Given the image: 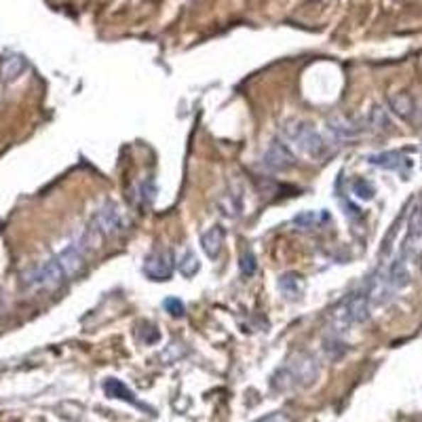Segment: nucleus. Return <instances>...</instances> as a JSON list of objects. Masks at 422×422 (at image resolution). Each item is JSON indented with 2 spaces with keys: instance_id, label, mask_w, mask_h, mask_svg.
<instances>
[{
  "instance_id": "22",
  "label": "nucleus",
  "mask_w": 422,
  "mask_h": 422,
  "mask_svg": "<svg viewBox=\"0 0 422 422\" xmlns=\"http://www.w3.org/2000/svg\"><path fill=\"white\" fill-rule=\"evenodd\" d=\"M352 193H355V197H359L363 201H369L374 197V186L369 182H365V180H357L352 184Z\"/></svg>"
},
{
  "instance_id": "11",
  "label": "nucleus",
  "mask_w": 422,
  "mask_h": 422,
  "mask_svg": "<svg viewBox=\"0 0 422 422\" xmlns=\"http://www.w3.org/2000/svg\"><path fill=\"white\" fill-rule=\"evenodd\" d=\"M243 207H245V193H243V186L241 184H232L217 199V210H220V213L226 215V217H230V220L239 217L243 213Z\"/></svg>"
},
{
  "instance_id": "10",
  "label": "nucleus",
  "mask_w": 422,
  "mask_h": 422,
  "mask_svg": "<svg viewBox=\"0 0 422 422\" xmlns=\"http://www.w3.org/2000/svg\"><path fill=\"white\" fill-rule=\"evenodd\" d=\"M87 251L82 249V245L78 241H72L70 245H66L60 254H58V260L66 273L68 279H74L82 269H85V260H87Z\"/></svg>"
},
{
  "instance_id": "5",
  "label": "nucleus",
  "mask_w": 422,
  "mask_h": 422,
  "mask_svg": "<svg viewBox=\"0 0 422 422\" xmlns=\"http://www.w3.org/2000/svg\"><path fill=\"white\" fill-rule=\"evenodd\" d=\"M104 239H112L125 232V228L129 226L127 215L121 211L117 203H106L99 210L93 213L91 222H89Z\"/></svg>"
},
{
  "instance_id": "23",
  "label": "nucleus",
  "mask_w": 422,
  "mask_h": 422,
  "mask_svg": "<svg viewBox=\"0 0 422 422\" xmlns=\"http://www.w3.org/2000/svg\"><path fill=\"white\" fill-rule=\"evenodd\" d=\"M163 306H165V310L171 317H184V313H186V306H184V302L180 298H167L163 302Z\"/></svg>"
},
{
  "instance_id": "17",
  "label": "nucleus",
  "mask_w": 422,
  "mask_h": 422,
  "mask_svg": "<svg viewBox=\"0 0 422 422\" xmlns=\"http://www.w3.org/2000/svg\"><path fill=\"white\" fill-rule=\"evenodd\" d=\"M28 68V62L21 58V55H9L4 62H2V78L6 80V82H13V80H17L23 72Z\"/></svg>"
},
{
  "instance_id": "19",
  "label": "nucleus",
  "mask_w": 422,
  "mask_h": 422,
  "mask_svg": "<svg viewBox=\"0 0 422 422\" xmlns=\"http://www.w3.org/2000/svg\"><path fill=\"white\" fill-rule=\"evenodd\" d=\"M199 269H201V262H199V258H197V254L195 251H190V249H186L184 254H182V258H180V262H178V271L184 275V277H195L197 273H199Z\"/></svg>"
},
{
  "instance_id": "3",
  "label": "nucleus",
  "mask_w": 422,
  "mask_h": 422,
  "mask_svg": "<svg viewBox=\"0 0 422 422\" xmlns=\"http://www.w3.org/2000/svg\"><path fill=\"white\" fill-rule=\"evenodd\" d=\"M283 134L289 141H293L306 156L310 158H323L330 154V144L325 138L308 123L304 121H291L283 127Z\"/></svg>"
},
{
  "instance_id": "7",
  "label": "nucleus",
  "mask_w": 422,
  "mask_h": 422,
  "mask_svg": "<svg viewBox=\"0 0 422 422\" xmlns=\"http://www.w3.org/2000/svg\"><path fill=\"white\" fill-rule=\"evenodd\" d=\"M422 249V205L414 207L408 220V232L406 239L401 243V258L404 260H412L421 254Z\"/></svg>"
},
{
  "instance_id": "13",
  "label": "nucleus",
  "mask_w": 422,
  "mask_h": 422,
  "mask_svg": "<svg viewBox=\"0 0 422 422\" xmlns=\"http://www.w3.org/2000/svg\"><path fill=\"white\" fill-rule=\"evenodd\" d=\"M277 285H279V291L287 300H300L304 296V287H306L304 279L298 273H283Z\"/></svg>"
},
{
  "instance_id": "2",
  "label": "nucleus",
  "mask_w": 422,
  "mask_h": 422,
  "mask_svg": "<svg viewBox=\"0 0 422 422\" xmlns=\"http://www.w3.org/2000/svg\"><path fill=\"white\" fill-rule=\"evenodd\" d=\"M369 308H372V302H369V296H367V289L365 285L351 293L338 308L332 310V325L334 330H349L351 325H361L369 319Z\"/></svg>"
},
{
  "instance_id": "1",
  "label": "nucleus",
  "mask_w": 422,
  "mask_h": 422,
  "mask_svg": "<svg viewBox=\"0 0 422 422\" xmlns=\"http://www.w3.org/2000/svg\"><path fill=\"white\" fill-rule=\"evenodd\" d=\"M319 361L310 352H298L293 355L285 365H281L271 380V386L279 393L293 391L300 386H308L319 378Z\"/></svg>"
},
{
  "instance_id": "8",
  "label": "nucleus",
  "mask_w": 422,
  "mask_h": 422,
  "mask_svg": "<svg viewBox=\"0 0 422 422\" xmlns=\"http://www.w3.org/2000/svg\"><path fill=\"white\" fill-rule=\"evenodd\" d=\"M262 165L269 171H287L296 165V154L281 140H273L262 156Z\"/></svg>"
},
{
  "instance_id": "20",
  "label": "nucleus",
  "mask_w": 422,
  "mask_h": 422,
  "mask_svg": "<svg viewBox=\"0 0 422 422\" xmlns=\"http://www.w3.org/2000/svg\"><path fill=\"white\" fill-rule=\"evenodd\" d=\"M365 121H367V129H369V131H376V129H389V117H386V112H384L380 106L372 108V112L365 117Z\"/></svg>"
},
{
  "instance_id": "24",
  "label": "nucleus",
  "mask_w": 422,
  "mask_h": 422,
  "mask_svg": "<svg viewBox=\"0 0 422 422\" xmlns=\"http://www.w3.org/2000/svg\"><path fill=\"white\" fill-rule=\"evenodd\" d=\"M258 422H289L287 421V416L281 414V412H277V414H269V416H264V418H260Z\"/></svg>"
},
{
  "instance_id": "12",
  "label": "nucleus",
  "mask_w": 422,
  "mask_h": 422,
  "mask_svg": "<svg viewBox=\"0 0 422 422\" xmlns=\"http://www.w3.org/2000/svg\"><path fill=\"white\" fill-rule=\"evenodd\" d=\"M224 239H226V228L222 224H213L211 228H207V232H203L201 247L210 260H215L220 256V251L224 247Z\"/></svg>"
},
{
  "instance_id": "9",
  "label": "nucleus",
  "mask_w": 422,
  "mask_h": 422,
  "mask_svg": "<svg viewBox=\"0 0 422 422\" xmlns=\"http://www.w3.org/2000/svg\"><path fill=\"white\" fill-rule=\"evenodd\" d=\"M328 129L330 134L336 138V140H355L359 136H363L367 129V121L365 117L363 119H349V117H334L330 123H328Z\"/></svg>"
},
{
  "instance_id": "21",
  "label": "nucleus",
  "mask_w": 422,
  "mask_h": 422,
  "mask_svg": "<svg viewBox=\"0 0 422 422\" xmlns=\"http://www.w3.org/2000/svg\"><path fill=\"white\" fill-rule=\"evenodd\" d=\"M239 271H241V275H245V277H251V275L258 271V262H256V256H254L251 251L241 254V258H239Z\"/></svg>"
},
{
  "instance_id": "15",
  "label": "nucleus",
  "mask_w": 422,
  "mask_h": 422,
  "mask_svg": "<svg viewBox=\"0 0 422 422\" xmlns=\"http://www.w3.org/2000/svg\"><path fill=\"white\" fill-rule=\"evenodd\" d=\"M104 393H106L108 397H112V399H121V401H127V404H131V406H140L138 399H136V395H134L121 380H117V378H108V380L104 382Z\"/></svg>"
},
{
  "instance_id": "16",
  "label": "nucleus",
  "mask_w": 422,
  "mask_h": 422,
  "mask_svg": "<svg viewBox=\"0 0 422 422\" xmlns=\"http://www.w3.org/2000/svg\"><path fill=\"white\" fill-rule=\"evenodd\" d=\"M330 217H332L330 211H302L293 217V224L300 228H306V230L308 228L315 230V228L323 226L325 222H330Z\"/></svg>"
},
{
  "instance_id": "14",
  "label": "nucleus",
  "mask_w": 422,
  "mask_h": 422,
  "mask_svg": "<svg viewBox=\"0 0 422 422\" xmlns=\"http://www.w3.org/2000/svg\"><path fill=\"white\" fill-rule=\"evenodd\" d=\"M389 104H391V110L406 121H412L416 117V102L408 93H393L389 97Z\"/></svg>"
},
{
  "instance_id": "4",
  "label": "nucleus",
  "mask_w": 422,
  "mask_h": 422,
  "mask_svg": "<svg viewBox=\"0 0 422 422\" xmlns=\"http://www.w3.org/2000/svg\"><path fill=\"white\" fill-rule=\"evenodd\" d=\"M68 281L58 256L45 260L43 264L38 266H32L30 271H26L21 275V283L26 289L30 291H43V289H58L60 285Z\"/></svg>"
},
{
  "instance_id": "18",
  "label": "nucleus",
  "mask_w": 422,
  "mask_h": 422,
  "mask_svg": "<svg viewBox=\"0 0 422 422\" xmlns=\"http://www.w3.org/2000/svg\"><path fill=\"white\" fill-rule=\"evenodd\" d=\"M369 163L382 169H399L401 165L408 163V158H404L399 152H380V154H372Z\"/></svg>"
},
{
  "instance_id": "6",
  "label": "nucleus",
  "mask_w": 422,
  "mask_h": 422,
  "mask_svg": "<svg viewBox=\"0 0 422 422\" xmlns=\"http://www.w3.org/2000/svg\"><path fill=\"white\" fill-rule=\"evenodd\" d=\"M173 254L169 249H154L150 251L146 258H144V275L150 279V281L165 283L171 279L173 275Z\"/></svg>"
}]
</instances>
